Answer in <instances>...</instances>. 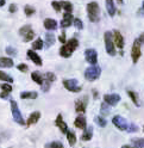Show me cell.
Instances as JSON below:
<instances>
[{
	"mask_svg": "<svg viewBox=\"0 0 144 148\" xmlns=\"http://www.w3.org/2000/svg\"><path fill=\"white\" fill-rule=\"evenodd\" d=\"M79 42L76 38H71L60 48V55L62 58H70L73 51L77 48Z\"/></svg>",
	"mask_w": 144,
	"mask_h": 148,
	"instance_id": "1",
	"label": "cell"
},
{
	"mask_svg": "<svg viewBox=\"0 0 144 148\" xmlns=\"http://www.w3.org/2000/svg\"><path fill=\"white\" fill-rule=\"evenodd\" d=\"M87 13H88V18L89 21L96 23L100 19V7H99L98 3L92 1L87 5Z\"/></svg>",
	"mask_w": 144,
	"mask_h": 148,
	"instance_id": "2",
	"label": "cell"
},
{
	"mask_svg": "<svg viewBox=\"0 0 144 148\" xmlns=\"http://www.w3.org/2000/svg\"><path fill=\"white\" fill-rule=\"evenodd\" d=\"M100 73H101V68L96 66V64H92L91 67H88L85 72V78L88 81H94L96 80L99 77H100Z\"/></svg>",
	"mask_w": 144,
	"mask_h": 148,
	"instance_id": "3",
	"label": "cell"
},
{
	"mask_svg": "<svg viewBox=\"0 0 144 148\" xmlns=\"http://www.w3.org/2000/svg\"><path fill=\"white\" fill-rule=\"evenodd\" d=\"M11 111H12V116H13V119L20 125H24L25 124V119L23 118L20 111H19V108H18V104L16 103V100H11Z\"/></svg>",
	"mask_w": 144,
	"mask_h": 148,
	"instance_id": "4",
	"label": "cell"
},
{
	"mask_svg": "<svg viewBox=\"0 0 144 148\" xmlns=\"http://www.w3.org/2000/svg\"><path fill=\"white\" fill-rule=\"evenodd\" d=\"M104 37H105V47H106L107 54L111 55V56H114L115 55V48H114V43H113V40H112V34L110 31H106Z\"/></svg>",
	"mask_w": 144,
	"mask_h": 148,
	"instance_id": "5",
	"label": "cell"
},
{
	"mask_svg": "<svg viewBox=\"0 0 144 148\" xmlns=\"http://www.w3.org/2000/svg\"><path fill=\"white\" fill-rule=\"evenodd\" d=\"M19 35L23 37L24 42H30V41L33 40V37H35V32L32 31L30 25H25V26L20 27L19 29Z\"/></svg>",
	"mask_w": 144,
	"mask_h": 148,
	"instance_id": "6",
	"label": "cell"
},
{
	"mask_svg": "<svg viewBox=\"0 0 144 148\" xmlns=\"http://www.w3.org/2000/svg\"><path fill=\"white\" fill-rule=\"evenodd\" d=\"M63 86L70 92H80L81 90H82V87L79 85V81L76 79H66V80H63Z\"/></svg>",
	"mask_w": 144,
	"mask_h": 148,
	"instance_id": "7",
	"label": "cell"
},
{
	"mask_svg": "<svg viewBox=\"0 0 144 148\" xmlns=\"http://www.w3.org/2000/svg\"><path fill=\"white\" fill-rule=\"evenodd\" d=\"M87 103H88V97L84 96L82 98H79L75 101V111L79 114H84L87 108Z\"/></svg>",
	"mask_w": 144,
	"mask_h": 148,
	"instance_id": "8",
	"label": "cell"
},
{
	"mask_svg": "<svg viewBox=\"0 0 144 148\" xmlns=\"http://www.w3.org/2000/svg\"><path fill=\"white\" fill-rule=\"evenodd\" d=\"M142 55V51H141V43L138 42V40H136L133 42V45H132V50H131V58H132V61L133 63H136L139 58Z\"/></svg>",
	"mask_w": 144,
	"mask_h": 148,
	"instance_id": "9",
	"label": "cell"
},
{
	"mask_svg": "<svg viewBox=\"0 0 144 148\" xmlns=\"http://www.w3.org/2000/svg\"><path fill=\"white\" fill-rule=\"evenodd\" d=\"M112 122H113V124L118 128V129H120V130H126L128 129V122L125 121V118H123L122 116H119V115H117V116H114L113 117V119H112Z\"/></svg>",
	"mask_w": 144,
	"mask_h": 148,
	"instance_id": "10",
	"label": "cell"
},
{
	"mask_svg": "<svg viewBox=\"0 0 144 148\" xmlns=\"http://www.w3.org/2000/svg\"><path fill=\"white\" fill-rule=\"evenodd\" d=\"M85 58L87 60L88 63L91 64H96L98 62V54H96V50L95 49H87L85 51Z\"/></svg>",
	"mask_w": 144,
	"mask_h": 148,
	"instance_id": "11",
	"label": "cell"
},
{
	"mask_svg": "<svg viewBox=\"0 0 144 148\" xmlns=\"http://www.w3.org/2000/svg\"><path fill=\"white\" fill-rule=\"evenodd\" d=\"M119 100H120V96L119 95H105L104 96V101L106 104L111 105V106L117 105Z\"/></svg>",
	"mask_w": 144,
	"mask_h": 148,
	"instance_id": "12",
	"label": "cell"
},
{
	"mask_svg": "<svg viewBox=\"0 0 144 148\" xmlns=\"http://www.w3.org/2000/svg\"><path fill=\"white\" fill-rule=\"evenodd\" d=\"M28 58H29L35 64H37V66H42V59L39 58L38 54L35 53V50H32V49L28 50Z\"/></svg>",
	"mask_w": 144,
	"mask_h": 148,
	"instance_id": "13",
	"label": "cell"
},
{
	"mask_svg": "<svg viewBox=\"0 0 144 148\" xmlns=\"http://www.w3.org/2000/svg\"><path fill=\"white\" fill-rule=\"evenodd\" d=\"M113 37H114V44L118 47L119 49H123L124 48V38H123V36L119 31H113Z\"/></svg>",
	"mask_w": 144,
	"mask_h": 148,
	"instance_id": "14",
	"label": "cell"
},
{
	"mask_svg": "<svg viewBox=\"0 0 144 148\" xmlns=\"http://www.w3.org/2000/svg\"><path fill=\"white\" fill-rule=\"evenodd\" d=\"M55 124H56V127L60 128V130L63 133V134H66V133L68 132V127H67V124L63 122V118H62V115H61V114L57 115V117H56V119H55Z\"/></svg>",
	"mask_w": 144,
	"mask_h": 148,
	"instance_id": "15",
	"label": "cell"
},
{
	"mask_svg": "<svg viewBox=\"0 0 144 148\" xmlns=\"http://www.w3.org/2000/svg\"><path fill=\"white\" fill-rule=\"evenodd\" d=\"M71 23H73V16H71V13L66 12V13L63 14V18H62V21H61V26H62V29H63V27H68V26H70Z\"/></svg>",
	"mask_w": 144,
	"mask_h": 148,
	"instance_id": "16",
	"label": "cell"
},
{
	"mask_svg": "<svg viewBox=\"0 0 144 148\" xmlns=\"http://www.w3.org/2000/svg\"><path fill=\"white\" fill-rule=\"evenodd\" d=\"M39 118H41V112H39V111H35V112H32V114L29 116L28 121H26V125L36 124V123L39 121Z\"/></svg>",
	"mask_w": 144,
	"mask_h": 148,
	"instance_id": "17",
	"label": "cell"
},
{
	"mask_svg": "<svg viewBox=\"0 0 144 148\" xmlns=\"http://www.w3.org/2000/svg\"><path fill=\"white\" fill-rule=\"evenodd\" d=\"M92 136H93V128H92V125L91 127H86L85 132L82 133V135H81V140H82V141H89V140H92Z\"/></svg>",
	"mask_w": 144,
	"mask_h": 148,
	"instance_id": "18",
	"label": "cell"
},
{
	"mask_svg": "<svg viewBox=\"0 0 144 148\" xmlns=\"http://www.w3.org/2000/svg\"><path fill=\"white\" fill-rule=\"evenodd\" d=\"M74 124H75V127H76V128L82 129V130H84V129L87 127V122H86L85 116H82V115L77 116V117H76V119H75V122H74Z\"/></svg>",
	"mask_w": 144,
	"mask_h": 148,
	"instance_id": "19",
	"label": "cell"
},
{
	"mask_svg": "<svg viewBox=\"0 0 144 148\" xmlns=\"http://www.w3.org/2000/svg\"><path fill=\"white\" fill-rule=\"evenodd\" d=\"M44 27L47 30H56L57 29V22L55 19H51V18H47L44 21Z\"/></svg>",
	"mask_w": 144,
	"mask_h": 148,
	"instance_id": "20",
	"label": "cell"
},
{
	"mask_svg": "<svg viewBox=\"0 0 144 148\" xmlns=\"http://www.w3.org/2000/svg\"><path fill=\"white\" fill-rule=\"evenodd\" d=\"M0 67L1 68L13 67V60L10 59V58H0Z\"/></svg>",
	"mask_w": 144,
	"mask_h": 148,
	"instance_id": "21",
	"label": "cell"
},
{
	"mask_svg": "<svg viewBox=\"0 0 144 148\" xmlns=\"http://www.w3.org/2000/svg\"><path fill=\"white\" fill-rule=\"evenodd\" d=\"M38 97V93L35 91H25L20 93V98L22 99H36Z\"/></svg>",
	"mask_w": 144,
	"mask_h": 148,
	"instance_id": "22",
	"label": "cell"
},
{
	"mask_svg": "<svg viewBox=\"0 0 144 148\" xmlns=\"http://www.w3.org/2000/svg\"><path fill=\"white\" fill-rule=\"evenodd\" d=\"M31 79L35 81V82H37L38 85H42L43 84V80H44V77H43V74L38 71H36L33 73H31Z\"/></svg>",
	"mask_w": 144,
	"mask_h": 148,
	"instance_id": "23",
	"label": "cell"
},
{
	"mask_svg": "<svg viewBox=\"0 0 144 148\" xmlns=\"http://www.w3.org/2000/svg\"><path fill=\"white\" fill-rule=\"evenodd\" d=\"M106 10H107V12H109V14L111 17L114 16V13H115V6H114L113 0H106Z\"/></svg>",
	"mask_w": 144,
	"mask_h": 148,
	"instance_id": "24",
	"label": "cell"
},
{
	"mask_svg": "<svg viewBox=\"0 0 144 148\" xmlns=\"http://www.w3.org/2000/svg\"><path fill=\"white\" fill-rule=\"evenodd\" d=\"M54 42H55V36H54V34H51V32L46 34V47L47 48L51 47Z\"/></svg>",
	"mask_w": 144,
	"mask_h": 148,
	"instance_id": "25",
	"label": "cell"
},
{
	"mask_svg": "<svg viewBox=\"0 0 144 148\" xmlns=\"http://www.w3.org/2000/svg\"><path fill=\"white\" fill-rule=\"evenodd\" d=\"M60 5H61V8H63V10L68 13H71V11H73V5H71L69 1H61Z\"/></svg>",
	"mask_w": 144,
	"mask_h": 148,
	"instance_id": "26",
	"label": "cell"
},
{
	"mask_svg": "<svg viewBox=\"0 0 144 148\" xmlns=\"http://www.w3.org/2000/svg\"><path fill=\"white\" fill-rule=\"evenodd\" d=\"M67 138H68V142L71 147L76 143V135L73 132H67Z\"/></svg>",
	"mask_w": 144,
	"mask_h": 148,
	"instance_id": "27",
	"label": "cell"
},
{
	"mask_svg": "<svg viewBox=\"0 0 144 148\" xmlns=\"http://www.w3.org/2000/svg\"><path fill=\"white\" fill-rule=\"evenodd\" d=\"M43 47H44V43L41 38H37L32 43V50H41L43 49Z\"/></svg>",
	"mask_w": 144,
	"mask_h": 148,
	"instance_id": "28",
	"label": "cell"
},
{
	"mask_svg": "<svg viewBox=\"0 0 144 148\" xmlns=\"http://www.w3.org/2000/svg\"><path fill=\"white\" fill-rule=\"evenodd\" d=\"M0 80H3V81H6L8 82V84H11V82H13V79L8 75V74L4 73L3 71H0Z\"/></svg>",
	"mask_w": 144,
	"mask_h": 148,
	"instance_id": "29",
	"label": "cell"
},
{
	"mask_svg": "<svg viewBox=\"0 0 144 148\" xmlns=\"http://www.w3.org/2000/svg\"><path fill=\"white\" fill-rule=\"evenodd\" d=\"M132 145L136 148H144V138H133Z\"/></svg>",
	"mask_w": 144,
	"mask_h": 148,
	"instance_id": "30",
	"label": "cell"
},
{
	"mask_svg": "<svg viewBox=\"0 0 144 148\" xmlns=\"http://www.w3.org/2000/svg\"><path fill=\"white\" fill-rule=\"evenodd\" d=\"M128 95H129V97L132 99L133 104L136 105V106H138L139 103H138V98H137V93H136V92H133V91H128Z\"/></svg>",
	"mask_w": 144,
	"mask_h": 148,
	"instance_id": "31",
	"label": "cell"
},
{
	"mask_svg": "<svg viewBox=\"0 0 144 148\" xmlns=\"http://www.w3.org/2000/svg\"><path fill=\"white\" fill-rule=\"evenodd\" d=\"M95 123H96L99 127L104 128V127H106V124H107V121H106L105 118H103L101 116H96V117H95Z\"/></svg>",
	"mask_w": 144,
	"mask_h": 148,
	"instance_id": "32",
	"label": "cell"
},
{
	"mask_svg": "<svg viewBox=\"0 0 144 148\" xmlns=\"http://www.w3.org/2000/svg\"><path fill=\"white\" fill-rule=\"evenodd\" d=\"M46 148H63V143H61L60 141H54V142L47 143Z\"/></svg>",
	"mask_w": 144,
	"mask_h": 148,
	"instance_id": "33",
	"label": "cell"
},
{
	"mask_svg": "<svg viewBox=\"0 0 144 148\" xmlns=\"http://www.w3.org/2000/svg\"><path fill=\"white\" fill-rule=\"evenodd\" d=\"M100 110H101V115H104V116H107L110 114V106H109V104H106V103L101 104Z\"/></svg>",
	"mask_w": 144,
	"mask_h": 148,
	"instance_id": "34",
	"label": "cell"
},
{
	"mask_svg": "<svg viewBox=\"0 0 144 148\" xmlns=\"http://www.w3.org/2000/svg\"><path fill=\"white\" fill-rule=\"evenodd\" d=\"M5 51H6V54L11 55V56H16V55H17V49L11 47V45H7V47L5 48Z\"/></svg>",
	"mask_w": 144,
	"mask_h": 148,
	"instance_id": "35",
	"label": "cell"
},
{
	"mask_svg": "<svg viewBox=\"0 0 144 148\" xmlns=\"http://www.w3.org/2000/svg\"><path fill=\"white\" fill-rule=\"evenodd\" d=\"M24 12H25V14L28 16V17H30V16H32L35 13V8L31 7V6H29V5H26L24 7Z\"/></svg>",
	"mask_w": 144,
	"mask_h": 148,
	"instance_id": "36",
	"label": "cell"
},
{
	"mask_svg": "<svg viewBox=\"0 0 144 148\" xmlns=\"http://www.w3.org/2000/svg\"><path fill=\"white\" fill-rule=\"evenodd\" d=\"M43 81H44V82L41 85V86H42V91H43V92H48V91H49V88H50L51 82H50L49 80H47V79H46V80H43Z\"/></svg>",
	"mask_w": 144,
	"mask_h": 148,
	"instance_id": "37",
	"label": "cell"
},
{
	"mask_svg": "<svg viewBox=\"0 0 144 148\" xmlns=\"http://www.w3.org/2000/svg\"><path fill=\"white\" fill-rule=\"evenodd\" d=\"M44 78H46L47 80H49L50 82H54V81L56 80V75H55V74H54V73H51V72L46 73V77H44Z\"/></svg>",
	"mask_w": 144,
	"mask_h": 148,
	"instance_id": "38",
	"label": "cell"
},
{
	"mask_svg": "<svg viewBox=\"0 0 144 148\" xmlns=\"http://www.w3.org/2000/svg\"><path fill=\"white\" fill-rule=\"evenodd\" d=\"M0 88H1L3 91H5V92H10V93L12 92V86H11V84H8V82L7 84H1L0 85Z\"/></svg>",
	"mask_w": 144,
	"mask_h": 148,
	"instance_id": "39",
	"label": "cell"
},
{
	"mask_svg": "<svg viewBox=\"0 0 144 148\" xmlns=\"http://www.w3.org/2000/svg\"><path fill=\"white\" fill-rule=\"evenodd\" d=\"M73 23H74L75 27H76V29H79V30H81L84 27L82 22H81V19H79V18H75V19H73Z\"/></svg>",
	"mask_w": 144,
	"mask_h": 148,
	"instance_id": "40",
	"label": "cell"
},
{
	"mask_svg": "<svg viewBox=\"0 0 144 148\" xmlns=\"http://www.w3.org/2000/svg\"><path fill=\"white\" fill-rule=\"evenodd\" d=\"M18 71H20V72H23V73H25V72H28V69H29V67L26 66L25 63H20V64H18Z\"/></svg>",
	"mask_w": 144,
	"mask_h": 148,
	"instance_id": "41",
	"label": "cell"
},
{
	"mask_svg": "<svg viewBox=\"0 0 144 148\" xmlns=\"http://www.w3.org/2000/svg\"><path fill=\"white\" fill-rule=\"evenodd\" d=\"M51 6L54 7V10H55L56 12H60L61 11V5H60L58 1H52L51 3Z\"/></svg>",
	"mask_w": 144,
	"mask_h": 148,
	"instance_id": "42",
	"label": "cell"
},
{
	"mask_svg": "<svg viewBox=\"0 0 144 148\" xmlns=\"http://www.w3.org/2000/svg\"><path fill=\"white\" fill-rule=\"evenodd\" d=\"M138 130V128L134 125V124H130V125H128V129H126V132H129V133H134V132H137Z\"/></svg>",
	"mask_w": 144,
	"mask_h": 148,
	"instance_id": "43",
	"label": "cell"
},
{
	"mask_svg": "<svg viewBox=\"0 0 144 148\" xmlns=\"http://www.w3.org/2000/svg\"><path fill=\"white\" fill-rule=\"evenodd\" d=\"M58 40H60L61 43H63V44H65V43H66V34H65V32H62V34L60 35V37H58Z\"/></svg>",
	"mask_w": 144,
	"mask_h": 148,
	"instance_id": "44",
	"label": "cell"
},
{
	"mask_svg": "<svg viewBox=\"0 0 144 148\" xmlns=\"http://www.w3.org/2000/svg\"><path fill=\"white\" fill-rule=\"evenodd\" d=\"M8 97H10V92H1V93H0V98H3V99H7Z\"/></svg>",
	"mask_w": 144,
	"mask_h": 148,
	"instance_id": "45",
	"label": "cell"
},
{
	"mask_svg": "<svg viewBox=\"0 0 144 148\" xmlns=\"http://www.w3.org/2000/svg\"><path fill=\"white\" fill-rule=\"evenodd\" d=\"M8 11H10L11 13H14V12L17 11V6H16L14 4H11L10 7H8Z\"/></svg>",
	"mask_w": 144,
	"mask_h": 148,
	"instance_id": "46",
	"label": "cell"
},
{
	"mask_svg": "<svg viewBox=\"0 0 144 148\" xmlns=\"http://www.w3.org/2000/svg\"><path fill=\"white\" fill-rule=\"evenodd\" d=\"M138 42H139V43H144V34H142V35L139 36V38H138Z\"/></svg>",
	"mask_w": 144,
	"mask_h": 148,
	"instance_id": "47",
	"label": "cell"
},
{
	"mask_svg": "<svg viewBox=\"0 0 144 148\" xmlns=\"http://www.w3.org/2000/svg\"><path fill=\"white\" fill-rule=\"evenodd\" d=\"M138 13L144 16V1H143V7H142V10H141V11H138Z\"/></svg>",
	"mask_w": 144,
	"mask_h": 148,
	"instance_id": "48",
	"label": "cell"
},
{
	"mask_svg": "<svg viewBox=\"0 0 144 148\" xmlns=\"http://www.w3.org/2000/svg\"><path fill=\"white\" fill-rule=\"evenodd\" d=\"M5 5V0H0V6H4Z\"/></svg>",
	"mask_w": 144,
	"mask_h": 148,
	"instance_id": "49",
	"label": "cell"
},
{
	"mask_svg": "<svg viewBox=\"0 0 144 148\" xmlns=\"http://www.w3.org/2000/svg\"><path fill=\"white\" fill-rule=\"evenodd\" d=\"M122 148H133V147H130V146H126V145H125V146H123ZM134 148H136V147H134Z\"/></svg>",
	"mask_w": 144,
	"mask_h": 148,
	"instance_id": "50",
	"label": "cell"
},
{
	"mask_svg": "<svg viewBox=\"0 0 144 148\" xmlns=\"http://www.w3.org/2000/svg\"><path fill=\"white\" fill-rule=\"evenodd\" d=\"M117 1H118L119 4H122V3H123V0H117Z\"/></svg>",
	"mask_w": 144,
	"mask_h": 148,
	"instance_id": "51",
	"label": "cell"
}]
</instances>
